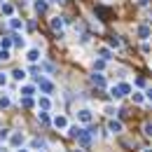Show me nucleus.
I'll list each match as a JSON object with an SVG mask.
<instances>
[{
	"label": "nucleus",
	"instance_id": "30",
	"mask_svg": "<svg viewBox=\"0 0 152 152\" xmlns=\"http://www.w3.org/2000/svg\"><path fill=\"white\" fill-rule=\"evenodd\" d=\"M5 84H7V75H5V73H0V87H5Z\"/></svg>",
	"mask_w": 152,
	"mask_h": 152
},
{
	"label": "nucleus",
	"instance_id": "33",
	"mask_svg": "<svg viewBox=\"0 0 152 152\" xmlns=\"http://www.w3.org/2000/svg\"><path fill=\"white\" fill-rule=\"evenodd\" d=\"M148 98H150V101H152V89H148Z\"/></svg>",
	"mask_w": 152,
	"mask_h": 152
},
{
	"label": "nucleus",
	"instance_id": "19",
	"mask_svg": "<svg viewBox=\"0 0 152 152\" xmlns=\"http://www.w3.org/2000/svg\"><path fill=\"white\" fill-rule=\"evenodd\" d=\"M0 47H2V49H10V47H12V40H10V38H2V40H0Z\"/></svg>",
	"mask_w": 152,
	"mask_h": 152
},
{
	"label": "nucleus",
	"instance_id": "5",
	"mask_svg": "<svg viewBox=\"0 0 152 152\" xmlns=\"http://www.w3.org/2000/svg\"><path fill=\"white\" fill-rule=\"evenodd\" d=\"M52 31L61 35V31H63V19H61V17H54V19H52Z\"/></svg>",
	"mask_w": 152,
	"mask_h": 152
},
{
	"label": "nucleus",
	"instance_id": "2",
	"mask_svg": "<svg viewBox=\"0 0 152 152\" xmlns=\"http://www.w3.org/2000/svg\"><path fill=\"white\" fill-rule=\"evenodd\" d=\"M77 143H80L82 148H89V145H91V133L80 131V136H77Z\"/></svg>",
	"mask_w": 152,
	"mask_h": 152
},
{
	"label": "nucleus",
	"instance_id": "7",
	"mask_svg": "<svg viewBox=\"0 0 152 152\" xmlns=\"http://www.w3.org/2000/svg\"><path fill=\"white\" fill-rule=\"evenodd\" d=\"M52 124H54L56 129H66V126H68V119H66L63 115H58V117H54V122H52Z\"/></svg>",
	"mask_w": 152,
	"mask_h": 152
},
{
	"label": "nucleus",
	"instance_id": "8",
	"mask_svg": "<svg viewBox=\"0 0 152 152\" xmlns=\"http://www.w3.org/2000/svg\"><path fill=\"white\" fill-rule=\"evenodd\" d=\"M49 105H52V101H49L47 96H42V98L38 101V108H42V110H49Z\"/></svg>",
	"mask_w": 152,
	"mask_h": 152
},
{
	"label": "nucleus",
	"instance_id": "22",
	"mask_svg": "<svg viewBox=\"0 0 152 152\" xmlns=\"http://www.w3.org/2000/svg\"><path fill=\"white\" fill-rule=\"evenodd\" d=\"M33 148H45V140L42 138H33Z\"/></svg>",
	"mask_w": 152,
	"mask_h": 152
},
{
	"label": "nucleus",
	"instance_id": "1",
	"mask_svg": "<svg viewBox=\"0 0 152 152\" xmlns=\"http://www.w3.org/2000/svg\"><path fill=\"white\" fill-rule=\"evenodd\" d=\"M38 84H40V91H42V94H52V91H54V84H52L49 80H40L38 77Z\"/></svg>",
	"mask_w": 152,
	"mask_h": 152
},
{
	"label": "nucleus",
	"instance_id": "34",
	"mask_svg": "<svg viewBox=\"0 0 152 152\" xmlns=\"http://www.w3.org/2000/svg\"><path fill=\"white\" fill-rule=\"evenodd\" d=\"M52 2H63V0H52Z\"/></svg>",
	"mask_w": 152,
	"mask_h": 152
},
{
	"label": "nucleus",
	"instance_id": "14",
	"mask_svg": "<svg viewBox=\"0 0 152 152\" xmlns=\"http://www.w3.org/2000/svg\"><path fill=\"white\" fill-rule=\"evenodd\" d=\"M119 91H122V96L131 94V84H126V82H122V84H119Z\"/></svg>",
	"mask_w": 152,
	"mask_h": 152
},
{
	"label": "nucleus",
	"instance_id": "25",
	"mask_svg": "<svg viewBox=\"0 0 152 152\" xmlns=\"http://www.w3.org/2000/svg\"><path fill=\"white\" fill-rule=\"evenodd\" d=\"M94 68H98V70H101V68H105V58H101V61H94Z\"/></svg>",
	"mask_w": 152,
	"mask_h": 152
},
{
	"label": "nucleus",
	"instance_id": "10",
	"mask_svg": "<svg viewBox=\"0 0 152 152\" xmlns=\"http://www.w3.org/2000/svg\"><path fill=\"white\" fill-rule=\"evenodd\" d=\"M21 94H23V96H33V94H35V87H31V84H23V87H21Z\"/></svg>",
	"mask_w": 152,
	"mask_h": 152
},
{
	"label": "nucleus",
	"instance_id": "35",
	"mask_svg": "<svg viewBox=\"0 0 152 152\" xmlns=\"http://www.w3.org/2000/svg\"><path fill=\"white\" fill-rule=\"evenodd\" d=\"M19 152H26V150H19Z\"/></svg>",
	"mask_w": 152,
	"mask_h": 152
},
{
	"label": "nucleus",
	"instance_id": "31",
	"mask_svg": "<svg viewBox=\"0 0 152 152\" xmlns=\"http://www.w3.org/2000/svg\"><path fill=\"white\" fill-rule=\"evenodd\" d=\"M7 136H10V133H7V129H2V131H0V140H5Z\"/></svg>",
	"mask_w": 152,
	"mask_h": 152
},
{
	"label": "nucleus",
	"instance_id": "20",
	"mask_svg": "<svg viewBox=\"0 0 152 152\" xmlns=\"http://www.w3.org/2000/svg\"><path fill=\"white\" fill-rule=\"evenodd\" d=\"M80 131H82L80 126H73V129L68 131V136H70V138H77V136H80Z\"/></svg>",
	"mask_w": 152,
	"mask_h": 152
},
{
	"label": "nucleus",
	"instance_id": "24",
	"mask_svg": "<svg viewBox=\"0 0 152 152\" xmlns=\"http://www.w3.org/2000/svg\"><path fill=\"white\" fill-rule=\"evenodd\" d=\"M143 131H145V136H152V122H148V124L143 126Z\"/></svg>",
	"mask_w": 152,
	"mask_h": 152
},
{
	"label": "nucleus",
	"instance_id": "18",
	"mask_svg": "<svg viewBox=\"0 0 152 152\" xmlns=\"http://www.w3.org/2000/svg\"><path fill=\"white\" fill-rule=\"evenodd\" d=\"M45 10H47V2H45V0H38V2H35V12H45Z\"/></svg>",
	"mask_w": 152,
	"mask_h": 152
},
{
	"label": "nucleus",
	"instance_id": "28",
	"mask_svg": "<svg viewBox=\"0 0 152 152\" xmlns=\"http://www.w3.org/2000/svg\"><path fill=\"white\" fill-rule=\"evenodd\" d=\"M145 98H143V94H133V103H143Z\"/></svg>",
	"mask_w": 152,
	"mask_h": 152
},
{
	"label": "nucleus",
	"instance_id": "12",
	"mask_svg": "<svg viewBox=\"0 0 152 152\" xmlns=\"http://www.w3.org/2000/svg\"><path fill=\"white\" fill-rule=\"evenodd\" d=\"M91 80H94L96 87H105V77L103 75H91Z\"/></svg>",
	"mask_w": 152,
	"mask_h": 152
},
{
	"label": "nucleus",
	"instance_id": "17",
	"mask_svg": "<svg viewBox=\"0 0 152 152\" xmlns=\"http://www.w3.org/2000/svg\"><path fill=\"white\" fill-rule=\"evenodd\" d=\"M98 54H101V58H105V61H108V58H110V49H108V47H101V49H98Z\"/></svg>",
	"mask_w": 152,
	"mask_h": 152
},
{
	"label": "nucleus",
	"instance_id": "13",
	"mask_svg": "<svg viewBox=\"0 0 152 152\" xmlns=\"http://www.w3.org/2000/svg\"><path fill=\"white\" fill-rule=\"evenodd\" d=\"M110 96H113L115 101H119V98H122V91H119V87H110Z\"/></svg>",
	"mask_w": 152,
	"mask_h": 152
},
{
	"label": "nucleus",
	"instance_id": "3",
	"mask_svg": "<svg viewBox=\"0 0 152 152\" xmlns=\"http://www.w3.org/2000/svg\"><path fill=\"white\" fill-rule=\"evenodd\" d=\"M77 119H80L82 124H89V122L94 119V115H91V110H87V108H84V110H80V113H77Z\"/></svg>",
	"mask_w": 152,
	"mask_h": 152
},
{
	"label": "nucleus",
	"instance_id": "29",
	"mask_svg": "<svg viewBox=\"0 0 152 152\" xmlns=\"http://www.w3.org/2000/svg\"><path fill=\"white\" fill-rule=\"evenodd\" d=\"M40 122H45V124H47V122H49V115H47V113H40Z\"/></svg>",
	"mask_w": 152,
	"mask_h": 152
},
{
	"label": "nucleus",
	"instance_id": "6",
	"mask_svg": "<svg viewBox=\"0 0 152 152\" xmlns=\"http://www.w3.org/2000/svg\"><path fill=\"white\" fill-rule=\"evenodd\" d=\"M136 33H138V38H143V40H148L152 35L150 26H138V28H136Z\"/></svg>",
	"mask_w": 152,
	"mask_h": 152
},
{
	"label": "nucleus",
	"instance_id": "23",
	"mask_svg": "<svg viewBox=\"0 0 152 152\" xmlns=\"http://www.w3.org/2000/svg\"><path fill=\"white\" fill-rule=\"evenodd\" d=\"M0 108H10V98H7V96L0 98Z\"/></svg>",
	"mask_w": 152,
	"mask_h": 152
},
{
	"label": "nucleus",
	"instance_id": "16",
	"mask_svg": "<svg viewBox=\"0 0 152 152\" xmlns=\"http://www.w3.org/2000/svg\"><path fill=\"white\" fill-rule=\"evenodd\" d=\"M12 77H14V80H19V82H21V80L26 77V70H21V68H19V70H14V73H12Z\"/></svg>",
	"mask_w": 152,
	"mask_h": 152
},
{
	"label": "nucleus",
	"instance_id": "27",
	"mask_svg": "<svg viewBox=\"0 0 152 152\" xmlns=\"http://www.w3.org/2000/svg\"><path fill=\"white\" fill-rule=\"evenodd\" d=\"M2 12H5V14H12L14 7H12V5H2Z\"/></svg>",
	"mask_w": 152,
	"mask_h": 152
},
{
	"label": "nucleus",
	"instance_id": "9",
	"mask_svg": "<svg viewBox=\"0 0 152 152\" xmlns=\"http://www.w3.org/2000/svg\"><path fill=\"white\" fill-rule=\"evenodd\" d=\"M26 58H28L31 63H35V61L40 58V52H38V49H28V56H26Z\"/></svg>",
	"mask_w": 152,
	"mask_h": 152
},
{
	"label": "nucleus",
	"instance_id": "21",
	"mask_svg": "<svg viewBox=\"0 0 152 152\" xmlns=\"http://www.w3.org/2000/svg\"><path fill=\"white\" fill-rule=\"evenodd\" d=\"M110 47H115V49L122 47V40H119V38H110Z\"/></svg>",
	"mask_w": 152,
	"mask_h": 152
},
{
	"label": "nucleus",
	"instance_id": "15",
	"mask_svg": "<svg viewBox=\"0 0 152 152\" xmlns=\"http://www.w3.org/2000/svg\"><path fill=\"white\" fill-rule=\"evenodd\" d=\"M23 143V133H14L12 136V145H21Z\"/></svg>",
	"mask_w": 152,
	"mask_h": 152
},
{
	"label": "nucleus",
	"instance_id": "4",
	"mask_svg": "<svg viewBox=\"0 0 152 152\" xmlns=\"http://www.w3.org/2000/svg\"><path fill=\"white\" fill-rule=\"evenodd\" d=\"M108 129H110L113 133H122V131H124V126H122V122H119V119H110Z\"/></svg>",
	"mask_w": 152,
	"mask_h": 152
},
{
	"label": "nucleus",
	"instance_id": "32",
	"mask_svg": "<svg viewBox=\"0 0 152 152\" xmlns=\"http://www.w3.org/2000/svg\"><path fill=\"white\" fill-rule=\"evenodd\" d=\"M148 2H150V0H138V5H140V7H145Z\"/></svg>",
	"mask_w": 152,
	"mask_h": 152
},
{
	"label": "nucleus",
	"instance_id": "26",
	"mask_svg": "<svg viewBox=\"0 0 152 152\" xmlns=\"http://www.w3.org/2000/svg\"><path fill=\"white\" fill-rule=\"evenodd\" d=\"M10 58V52L7 49H0V61H7Z\"/></svg>",
	"mask_w": 152,
	"mask_h": 152
},
{
	"label": "nucleus",
	"instance_id": "11",
	"mask_svg": "<svg viewBox=\"0 0 152 152\" xmlns=\"http://www.w3.org/2000/svg\"><path fill=\"white\" fill-rule=\"evenodd\" d=\"M10 26H12L14 31H19L21 26H23V21H21V19H17V17H12V19H10Z\"/></svg>",
	"mask_w": 152,
	"mask_h": 152
}]
</instances>
